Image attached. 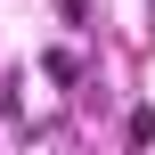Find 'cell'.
I'll list each match as a JSON object with an SVG mask.
<instances>
[{
  "instance_id": "1",
  "label": "cell",
  "mask_w": 155,
  "mask_h": 155,
  "mask_svg": "<svg viewBox=\"0 0 155 155\" xmlns=\"http://www.w3.org/2000/svg\"><path fill=\"white\" fill-rule=\"evenodd\" d=\"M41 65H49V82H82V57H74V49H49Z\"/></svg>"
}]
</instances>
